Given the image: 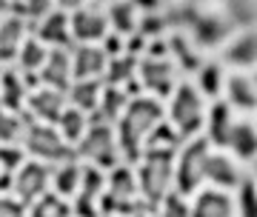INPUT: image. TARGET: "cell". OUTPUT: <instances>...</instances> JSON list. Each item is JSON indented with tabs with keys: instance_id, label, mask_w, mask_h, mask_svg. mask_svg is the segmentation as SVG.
<instances>
[{
	"instance_id": "12",
	"label": "cell",
	"mask_w": 257,
	"mask_h": 217,
	"mask_svg": "<svg viewBox=\"0 0 257 217\" xmlns=\"http://www.w3.org/2000/svg\"><path fill=\"white\" fill-rule=\"evenodd\" d=\"M69 106L66 103V91H57V89H49V86H37L26 94V112L29 120H37V123H52L55 126L60 112Z\"/></svg>"
},
{
	"instance_id": "47",
	"label": "cell",
	"mask_w": 257,
	"mask_h": 217,
	"mask_svg": "<svg viewBox=\"0 0 257 217\" xmlns=\"http://www.w3.org/2000/svg\"><path fill=\"white\" fill-rule=\"evenodd\" d=\"M100 217H111V214H100Z\"/></svg>"
},
{
	"instance_id": "1",
	"label": "cell",
	"mask_w": 257,
	"mask_h": 217,
	"mask_svg": "<svg viewBox=\"0 0 257 217\" xmlns=\"http://www.w3.org/2000/svg\"><path fill=\"white\" fill-rule=\"evenodd\" d=\"M163 118H166V108L157 97H152V94L128 97L123 115L114 123V137H117V146H120V157L128 166H135L140 160L149 135L155 132L157 123H163Z\"/></svg>"
},
{
	"instance_id": "34",
	"label": "cell",
	"mask_w": 257,
	"mask_h": 217,
	"mask_svg": "<svg viewBox=\"0 0 257 217\" xmlns=\"http://www.w3.org/2000/svg\"><path fill=\"white\" fill-rule=\"evenodd\" d=\"M26 112L18 115V112H9V108L0 103V143H20V135H23V126H26Z\"/></svg>"
},
{
	"instance_id": "41",
	"label": "cell",
	"mask_w": 257,
	"mask_h": 217,
	"mask_svg": "<svg viewBox=\"0 0 257 217\" xmlns=\"http://www.w3.org/2000/svg\"><path fill=\"white\" fill-rule=\"evenodd\" d=\"M86 3H89V0H55V9L72 15V12H77L80 6H86Z\"/></svg>"
},
{
	"instance_id": "19",
	"label": "cell",
	"mask_w": 257,
	"mask_h": 217,
	"mask_svg": "<svg viewBox=\"0 0 257 217\" xmlns=\"http://www.w3.org/2000/svg\"><path fill=\"white\" fill-rule=\"evenodd\" d=\"M234 108L226 103V100H214V106L209 108V115H206V140L209 146H217V149H226L229 143V135H231V126H234V115H231Z\"/></svg>"
},
{
	"instance_id": "48",
	"label": "cell",
	"mask_w": 257,
	"mask_h": 217,
	"mask_svg": "<svg viewBox=\"0 0 257 217\" xmlns=\"http://www.w3.org/2000/svg\"><path fill=\"white\" fill-rule=\"evenodd\" d=\"M0 69H3V66H0Z\"/></svg>"
},
{
	"instance_id": "23",
	"label": "cell",
	"mask_w": 257,
	"mask_h": 217,
	"mask_svg": "<svg viewBox=\"0 0 257 217\" xmlns=\"http://www.w3.org/2000/svg\"><path fill=\"white\" fill-rule=\"evenodd\" d=\"M100 91H103L100 77H92V80H72V86L66 89V103L72 108H80L86 115H92L94 108H97Z\"/></svg>"
},
{
	"instance_id": "31",
	"label": "cell",
	"mask_w": 257,
	"mask_h": 217,
	"mask_svg": "<svg viewBox=\"0 0 257 217\" xmlns=\"http://www.w3.org/2000/svg\"><path fill=\"white\" fill-rule=\"evenodd\" d=\"M46 54H49V46H43L35 35L26 37L18 49V57H15V60H18V72L37 74L40 66H43V60H46Z\"/></svg>"
},
{
	"instance_id": "8",
	"label": "cell",
	"mask_w": 257,
	"mask_h": 217,
	"mask_svg": "<svg viewBox=\"0 0 257 217\" xmlns=\"http://www.w3.org/2000/svg\"><path fill=\"white\" fill-rule=\"evenodd\" d=\"M177 66L169 60V57H149L143 54L138 60V83L143 94H152V97L163 100L172 97V91L177 86Z\"/></svg>"
},
{
	"instance_id": "33",
	"label": "cell",
	"mask_w": 257,
	"mask_h": 217,
	"mask_svg": "<svg viewBox=\"0 0 257 217\" xmlns=\"http://www.w3.org/2000/svg\"><path fill=\"white\" fill-rule=\"evenodd\" d=\"M223 83H226V77H223L220 63H203L197 69V91H200L203 97L217 100V94L223 91Z\"/></svg>"
},
{
	"instance_id": "6",
	"label": "cell",
	"mask_w": 257,
	"mask_h": 217,
	"mask_svg": "<svg viewBox=\"0 0 257 217\" xmlns=\"http://www.w3.org/2000/svg\"><path fill=\"white\" fill-rule=\"evenodd\" d=\"M20 146H23L26 154H32V160L49 163V166H57V163L72 160L74 157V149L60 137V132H57L52 123L26 120L23 135H20Z\"/></svg>"
},
{
	"instance_id": "30",
	"label": "cell",
	"mask_w": 257,
	"mask_h": 217,
	"mask_svg": "<svg viewBox=\"0 0 257 217\" xmlns=\"http://www.w3.org/2000/svg\"><path fill=\"white\" fill-rule=\"evenodd\" d=\"M55 129L60 132V137H63L66 143L77 146V140L83 137V132L89 129V115L86 112H80V108H72V106H66L63 112H60V118H57Z\"/></svg>"
},
{
	"instance_id": "4",
	"label": "cell",
	"mask_w": 257,
	"mask_h": 217,
	"mask_svg": "<svg viewBox=\"0 0 257 217\" xmlns=\"http://www.w3.org/2000/svg\"><path fill=\"white\" fill-rule=\"evenodd\" d=\"M203 123H206L203 94L189 80L177 83L172 91V100H169V126L183 140H189V137H197V132H203Z\"/></svg>"
},
{
	"instance_id": "17",
	"label": "cell",
	"mask_w": 257,
	"mask_h": 217,
	"mask_svg": "<svg viewBox=\"0 0 257 217\" xmlns=\"http://www.w3.org/2000/svg\"><path fill=\"white\" fill-rule=\"evenodd\" d=\"M35 37L43 46H60V49H72V32H69V15L60 9H52L46 18L37 20L35 26Z\"/></svg>"
},
{
	"instance_id": "46",
	"label": "cell",
	"mask_w": 257,
	"mask_h": 217,
	"mask_svg": "<svg viewBox=\"0 0 257 217\" xmlns=\"http://www.w3.org/2000/svg\"><path fill=\"white\" fill-rule=\"evenodd\" d=\"M251 83H254V86H257V72H254V77H251Z\"/></svg>"
},
{
	"instance_id": "37",
	"label": "cell",
	"mask_w": 257,
	"mask_h": 217,
	"mask_svg": "<svg viewBox=\"0 0 257 217\" xmlns=\"http://www.w3.org/2000/svg\"><path fill=\"white\" fill-rule=\"evenodd\" d=\"M234 206H237L240 217H257V186L251 180L240 183V194L234 200Z\"/></svg>"
},
{
	"instance_id": "2",
	"label": "cell",
	"mask_w": 257,
	"mask_h": 217,
	"mask_svg": "<svg viewBox=\"0 0 257 217\" xmlns=\"http://www.w3.org/2000/svg\"><path fill=\"white\" fill-rule=\"evenodd\" d=\"M175 146H143V154L135 169V180L143 206L155 208L172 191L175 183Z\"/></svg>"
},
{
	"instance_id": "26",
	"label": "cell",
	"mask_w": 257,
	"mask_h": 217,
	"mask_svg": "<svg viewBox=\"0 0 257 217\" xmlns=\"http://www.w3.org/2000/svg\"><path fill=\"white\" fill-rule=\"evenodd\" d=\"M166 49H169V60L175 66H180L186 74H194L200 69V54L194 52V40H189L186 35H172L166 40Z\"/></svg>"
},
{
	"instance_id": "36",
	"label": "cell",
	"mask_w": 257,
	"mask_h": 217,
	"mask_svg": "<svg viewBox=\"0 0 257 217\" xmlns=\"http://www.w3.org/2000/svg\"><path fill=\"white\" fill-rule=\"evenodd\" d=\"M26 160H29V154L23 152L20 143H0V172L15 174Z\"/></svg>"
},
{
	"instance_id": "7",
	"label": "cell",
	"mask_w": 257,
	"mask_h": 217,
	"mask_svg": "<svg viewBox=\"0 0 257 217\" xmlns=\"http://www.w3.org/2000/svg\"><path fill=\"white\" fill-rule=\"evenodd\" d=\"M211 146L206 137H189L186 146L175 154V186L177 194L192 197L194 191L203 186V169H206V157H209Z\"/></svg>"
},
{
	"instance_id": "14",
	"label": "cell",
	"mask_w": 257,
	"mask_h": 217,
	"mask_svg": "<svg viewBox=\"0 0 257 217\" xmlns=\"http://www.w3.org/2000/svg\"><path fill=\"white\" fill-rule=\"evenodd\" d=\"M203 180H211L214 189H240V183L246 180L240 172V163L231 154L223 152H209L206 157V169H203Z\"/></svg>"
},
{
	"instance_id": "18",
	"label": "cell",
	"mask_w": 257,
	"mask_h": 217,
	"mask_svg": "<svg viewBox=\"0 0 257 217\" xmlns=\"http://www.w3.org/2000/svg\"><path fill=\"white\" fill-rule=\"evenodd\" d=\"M26 37H29V20L23 15L9 12L0 20V66L12 63L18 57V49Z\"/></svg>"
},
{
	"instance_id": "45",
	"label": "cell",
	"mask_w": 257,
	"mask_h": 217,
	"mask_svg": "<svg viewBox=\"0 0 257 217\" xmlns=\"http://www.w3.org/2000/svg\"><path fill=\"white\" fill-rule=\"evenodd\" d=\"M254 180H257V157H254Z\"/></svg>"
},
{
	"instance_id": "44",
	"label": "cell",
	"mask_w": 257,
	"mask_h": 217,
	"mask_svg": "<svg viewBox=\"0 0 257 217\" xmlns=\"http://www.w3.org/2000/svg\"><path fill=\"white\" fill-rule=\"evenodd\" d=\"M12 9V0H0V12H9Z\"/></svg>"
},
{
	"instance_id": "38",
	"label": "cell",
	"mask_w": 257,
	"mask_h": 217,
	"mask_svg": "<svg viewBox=\"0 0 257 217\" xmlns=\"http://www.w3.org/2000/svg\"><path fill=\"white\" fill-rule=\"evenodd\" d=\"M226 29L217 23V20H211V18H200V20H194V40L203 46H211L217 37L223 35Z\"/></svg>"
},
{
	"instance_id": "24",
	"label": "cell",
	"mask_w": 257,
	"mask_h": 217,
	"mask_svg": "<svg viewBox=\"0 0 257 217\" xmlns=\"http://www.w3.org/2000/svg\"><path fill=\"white\" fill-rule=\"evenodd\" d=\"M226 149H231L234 160H251V157H257V126L248 123V120L234 123Z\"/></svg>"
},
{
	"instance_id": "39",
	"label": "cell",
	"mask_w": 257,
	"mask_h": 217,
	"mask_svg": "<svg viewBox=\"0 0 257 217\" xmlns=\"http://www.w3.org/2000/svg\"><path fill=\"white\" fill-rule=\"evenodd\" d=\"M0 217H26V206L15 194H0Z\"/></svg>"
},
{
	"instance_id": "22",
	"label": "cell",
	"mask_w": 257,
	"mask_h": 217,
	"mask_svg": "<svg viewBox=\"0 0 257 217\" xmlns=\"http://www.w3.org/2000/svg\"><path fill=\"white\" fill-rule=\"evenodd\" d=\"M126 103H128V94L120 89V86H106V83H103L97 108L92 112V118H89V120H97V123H109V126H114L117 118L123 115Z\"/></svg>"
},
{
	"instance_id": "11",
	"label": "cell",
	"mask_w": 257,
	"mask_h": 217,
	"mask_svg": "<svg viewBox=\"0 0 257 217\" xmlns=\"http://www.w3.org/2000/svg\"><path fill=\"white\" fill-rule=\"evenodd\" d=\"M69 32H72V40H77V43H97L109 35V18L100 6L86 3L69 15Z\"/></svg>"
},
{
	"instance_id": "15",
	"label": "cell",
	"mask_w": 257,
	"mask_h": 217,
	"mask_svg": "<svg viewBox=\"0 0 257 217\" xmlns=\"http://www.w3.org/2000/svg\"><path fill=\"white\" fill-rule=\"evenodd\" d=\"M189 217H237V206L226 189H200L194 191V203Z\"/></svg>"
},
{
	"instance_id": "40",
	"label": "cell",
	"mask_w": 257,
	"mask_h": 217,
	"mask_svg": "<svg viewBox=\"0 0 257 217\" xmlns=\"http://www.w3.org/2000/svg\"><path fill=\"white\" fill-rule=\"evenodd\" d=\"M100 49L106 52V57H117V54H126V40L111 32V35H106L100 40Z\"/></svg>"
},
{
	"instance_id": "42",
	"label": "cell",
	"mask_w": 257,
	"mask_h": 217,
	"mask_svg": "<svg viewBox=\"0 0 257 217\" xmlns=\"http://www.w3.org/2000/svg\"><path fill=\"white\" fill-rule=\"evenodd\" d=\"M135 3V9H140L143 15H149V12H157L160 9V0H132Z\"/></svg>"
},
{
	"instance_id": "3",
	"label": "cell",
	"mask_w": 257,
	"mask_h": 217,
	"mask_svg": "<svg viewBox=\"0 0 257 217\" xmlns=\"http://www.w3.org/2000/svg\"><path fill=\"white\" fill-rule=\"evenodd\" d=\"M140 208H149V206H143V200H140L135 169L128 163H117L106 174V186H103L97 211L100 214H111V217H132Z\"/></svg>"
},
{
	"instance_id": "16",
	"label": "cell",
	"mask_w": 257,
	"mask_h": 217,
	"mask_svg": "<svg viewBox=\"0 0 257 217\" xmlns=\"http://www.w3.org/2000/svg\"><path fill=\"white\" fill-rule=\"evenodd\" d=\"M72 54V77L74 80H92V77H103L106 69V52L97 43H77L69 49Z\"/></svg>"
},
{
	"instance_id": "27",
	"label": "cell",
	"mask_w": 257,
	"mask_h": 217,
	"mask_svg": "<svg viewBox=\"0 0 257 217\" xmlns=\"http://www.w3.org/2000/svg\"><path fill=\"white\" fill-rule=\"evenodd\" d=\"M138 60L140 57H135V54H117V57H109L100 80L106 83V86H120V89H123L128 80L138 77Z\"/></svg>"
},
{
	"instance_id": "28",
	"label": "cell",
	"mask_w": 257,
	"mask_h": 217,
	"mask_svg": "<svg viewBox=\"0 0 257 217\" xmlns=\"http://www.w3.org/2000/svg\"><path fill=\"white\" fill-rule=\"evenodd\" d=\"M80 160H63L52 166V186L49 189L60 194V197H72L74 191H77V183H80Z\"/></svg>"
},
{
	"instance_id": "20",
	"label": "cell",
	"mask_w": 257,
	"mask_h": 217,
	"mask_svg": "<svg viewBox=\"0 0 257 217\" xmlns=\"http://www.w3.org/2000/svg\"><path fill=\"white\" fill-rule=\"evenodd\" d=\"M26 94H29V86L23 83V74L18 69H12V66H3L0 69V103L9 108V112L23 115Z\"/></svg>"
},
{
	"instance_id": "13",
	"label": "cell",
	"mask_w": 257,
	"mask_h": 217,
	"mask_svg": "<svg viewBox=\"0 0 257 217\" xmlns=\"http://www.w3.org/2000/svg\"><path fill=\"white\" fill-rule=\"evenodd\" d=\"M37 77H40V86H49V89H57V91H66L69 86H72V54H69V49H60V46H55V49H49L46 60H43V66H40V72H37Z\"/></svg>"
},
{
	"instance_id": "25",
	"label": "cell",
	"mask_w": 257,
	"mask_h": 217,
	"mask_svg": "<svg viewBox=\"0 0 257 217\" xmlns=\"http://www.w3.org/2000/svg\"><path fill=\"white\" fill-rule=\"evenodd\" d=\"M223 60L229 66H257V32H243L223 49Z\"/></svg>"
},
{
	"instance_id": "29",
	"label": "cell",
	"mask_w": 257,
	"mask_h": 217,
	"mask_svg": "<svg viewBox=\"0 0 257 217\" xmlns=\"http://www.w3.org/2000/svg\"><path fill=\"white\" fill-rule=\"evenodd\" d=\"M106 18H109V26L114 29V35L120 37L138 32V9L132 0H111V6L106 9Z\"/></svg>"
},
{
	"instance_id": "35",
	"label": "cell",
	"mask_w": 257,
	"mask_h": 217,
	"mask_svg": "<svg viewBox=\"0 0 257 217\" xmlns=\"http://www.w3.org/2000/svg\"><path fill=\"white\" fill-rule=\"evenodd\" d=\"M189 211H192V203L177 191H169L157 203V217H189Z\"/></svg>"
},
{
	"instance_id": "10",
	"label": "cell",
	"mask_w": 257,
	"mask_h": 217,
	"mask_svg": "<svg viewBox=\"0 0 257 217\" xmlns=\"http://www.w3.org/2000/svg\"><path fill=\"white\" fill-rule=\"evenodd\" d=\"M103 186H106V172L92 166V163H83L80 166V183H77V191H74V206L72 214L74 217H100L97 211V203H100Z\"/></svg>"
},
{
	"instance_id": "9",
	"label": "cell",
	"mask_w": 257,
	"mask_h": 217,
	"mask_svg": "<svg viewBox=\"0 0 257 217\" xmlns=\"http://www.w3.org/2000/svg\"><path fill=\"white\" fill-rule=\"evenodd\" d=\"M49 186H52V166L40 160H26L18 172L12 174V194L29 206L35 203L40 194H46Z\"/></svg>"
},
{
	"instance_id": "32",
	"label": "cell",
	"mask_w": 257,
	"mask_h": 217,
	"mask_svg": "<svg viewBox=\"0 0 257 217\" xmlns=\"http://www.w3.org/2000/svg\"><path fill=\"white\" fill-rule=\"evenodd\" d=\"M26 217H72V206L66 203V197H60L55 191H46L35 203L26 206Z\"/></svg>"
},
{
	"instance_id": "43",
	"label": "cell",
	"mask_w": 257,
	"mask_h": 217,
	"mask_svg": "<svg viewBox=\"0 0 257 217\" xmlns=\"http://www.w3.org/2000/svg\"><path fill=\"white\" fill-rule=\"evenodd\" d=\"M132 217H157V214L152 211V208H140V211H135Z\"/></svg>"
},
{
	"instance_id": "5",
	"label": "cell",
	"mask_w": 257,
	"mask_h": 217,
	"mask_svg": "<svg viewBox=\"0 0 257 217\" xmlns=\"http://www.w3.org/2000/svg\"><path fill=\"white\" fill-rule=\"evenodd\" d=\"M74 160L92 163L103 172L114 169L123 157H120V146L117 137H114V126L109 123H97V120H89V129L83 132V137L74 146Z\"/></svg>"
},
{
	"instance_id": "21",
	"label": "cell",
	"mask_w": 257,
	"mask_h": 217,
	"mask_svg": "<svg viewBox=\"0 0 257 217\" xmlns=\"http://www.w3.org/2000/svg\"><path fill=\"white\" fill-rule=\"evenodd\" d=\"M223 89H226V103L231 108H240V112L257 108V86L251 83V77H246V74H229L226 83H223Z\"/></svg>"
}]
</instances>
